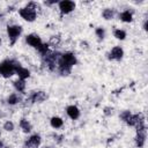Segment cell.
<instances>
[{
	"label": "cell",
	"instance_id": "cell-16",
	"mask_svg": "<svg viewBox=\"0 0 148 148\" xmlns=\"http://www.w3.org/2000/svg\"><path fill=\"white\" fill-rule=\"evenodd\" d=\"M18 125H20V128H21L24 133H30V132H31V130H32L31 124H30V123H29V120H28V119H25V118H22V119L20 120Z\"/></svg>",
	"mask_w": 148,
	"mask_h": 148
},
{
	"label": "cell",
	"instance_id": "cell-27",
	"mask_svg": "<svg viewBox=\"0 0 148 148\" xmlns=\"http://www.w3.org/2000/svg\"><path fill=\"white\" fill-rule=\"evenodd\" d=\"M44 3H45V5H47V6H51V5L57 3V0H53V1H44Z\"/></svg>",
	"mask_w": 148,
	"mask_h": 148
},
{
	"label": "cell",
	"instance_id": "cell-4",
	"mask_svg": "<svg viewBox=\"0 0 148 148\" xmlns=\"http://www.w3.org/2000/svg\"><path fill=\"white\" fill-rule=\"evenodd\" d=\"M18 14L27 22H34L37 18V12H36V9H34L30 6H25L23 8H20L18 9Z\"/></svg>",
	"mask_w": 148,
	"mask_h": 148
},
{
	"label": "cell",
	"instance_id": "cell-20",
	"mask_svg": "<svg viewBox=\"0 0 148 148\" xmlns=\"http://www.w3.org/2000/svg\"><path fill=\"white\" fill-rule=\"evenodd\" d=\"M113 36H114L117 39H119V40H124V39L126 38V31L123 30V29H114Z\"/></svg>",
	"mask_w": 148,
	"mask_h": 148
},
{
	"label": "cell",
	"instance_id": "cell-14",
	"mask_svg": "<svg viewBox=\"0 0 148 148\" xmlns=\"http://www.w3.org/2000/svg\"><path fill=\"white\" fill-rule=\"evenodd\" d=\"M6 101H7V103H8L9 105H16V104H18V103L22 102V96L18 95L17 92H13V94H10V95L7 97Z\"/></svg>",
	"mask_w": 148,
	"mask_h": 148
},
{
	"label": "cell",
	"instance_id": "cell-33",
	"mask_svg": "<svg viewBox=\"0 0 148 148\" xmlns=\"http://www.w3.org/2000/svg\"><path fill=\"white\" fill-rule=\"evenodd\" d=\"M44 148H49V147H44Z\"/></svg>",
	"mask_w": 148,
	"mask_h": 148
},
{
	"label": "cell",
	"instance_id": "cell-13",
	"mask_svg": "<svg viewBox=\"0 0 148 148\" xmlns=\"http://www.w3.org/2000/svg\"><path fill=\"white\" fill-rule=\"evenodd\" d=\"M15 74H17L18 79H21V80H25V79L30 77V71L25 67H22L21 65L15 69Z\"/></svg>",
	"mask_w": 148,
	"mask_h": 148
},
{
	"label": "cell",
	"instance_id": "cell-28",
	"mask_svg": "<svg viewBox=\"0 0 148 148\" xmlns=\"http://www.w3.org/2000/svg\"><path fill=\"white\" fill-rule=\"evenodd\" d=\"M6 117V113L5 112H2L1 110H0V118H5Z\"/></svg>",
	"mask_w": 148,
	"mask_h": 148
},
{
	"label": "cell",
	"instance_id": "cell-29",
	"mask_svg": "<svg viewBox=\"0 0 148 148\" xmlns=\"http://www.w3.org/2000/svg\"><path fill=\"white\" fill-rule=\"evenodd\" d=\"M143 30H147V20H145L143 22Z\"/></svg>",
	"mask_w": 148,
	"mask_h": 148
},
{
	"label": "cell",
	"instance_id": "cell-18",
	"mask_svg": "<svg viewBox=\"0 0 148 148\" xmlns=\"http://www.w3.org/2000/svg\"><path fill=\"white\" fill-rule=\"evenodd\" d=\"M50 125L53 127V128H60L62 127L64 125V120L60 118V117H52L50 119Z\"/></svg>",
	"mask_w": 148,
	"mask_h": 148
},
{
	"label": "cell",
	"instance_id": "cell-10",
	"mask_svg": "<svg viewBox=\"0 0 148 148\" xmlns=\"http://www.w3.org/2000/svg\"><path fill=\"white\" fill-rule=\"evenodd\" d=\"M42 142V138L39 134H32L31 136H29L25 142H24V146L27 148H37Z\"/></svg>",
	"mask_w": 148,
	"mask_h": 148
},
{
	"label": "cell",
	"instance_id": "cell-21",
	"mask_svg": "<svg viewBox=\"0 0 148 148\" xmlns=\"http://www.w3.org/2000/svg\"><path fill=\"white\" fill-rule=\"evenodd\" d=\"M95 34H96V36L98 37L99 40H103L104 37H105V29L102 28V27H98V28L95 29Z\"/></svg>",
	"mask_w": 148,
	"mask_h": 148
},
{
	"label": "cell",
	"instance_id": "cell-5",
	"mask_svg": "<svg viewBox=\"0 0 148 148\" xmlns=\"http://www.w3.org/2000/svg\"><path fill=\"white\" fill-rule=\"evenodd\" d=\"M22 34V27L18 24H13V25H8L7 27V36L9 38L10 44H15V42L18 39V37Z\"/></svg>",
	"mask_w": 148,
	"mask_h": 148
},
{
	"label": "cell",
	"instance_id": "cell-8",
	"mask_svg": "<svg viewBox=\"0 0 148 148\" xmlns=\"http://www.w3.org/2000/svg\"><path fill=\"white\" fill-rule=\"evenodd\" d=\"M47 98V95L45 91L43 90H38V91H32L29 96V98L27 99V102L29 101L30 103H42Z\"/></svg>",
	"mask_w": 148,
	"mask_h": 148
},
{
	"label": "cell",
	"instance_id": "cell-12",
	"mask_svg": "<svg viewBox=\"0 0 148 148\" xmlns=\"http://www.w3.org/2000/svg\"><path fill=\"white\" fill-rule=\"evenodd\" d=\"M66 113H67V116H68L71 119H73V120H76V119L80 117V114H81L80 109H79L76 105H68V106L66 108Z\"/></svg>",
	"mask_w": 148,
	"mask_h": 148
},
{
	"label": "cell",
	"instance_id": "cell-19",
	"mask_svg": "<svg viewBox=\"0 0 148 148\" xmlns=\"http://www.w3.org/2000/svg\"><path fill=\"white\" fill-rule=\"evenodd\" d=\"M114 14H116V12H114V9H112V8H105V9L102 12V16H103L105 20H108V21L112 20V18L114 17Z\"/></svg>",
	"mask_w": 148,
	"mask_h": 148
},
{
	"label": "cell",
	"instance_id": "cell-25",
	"mask_svg": "<svg viewBox=\"0 0 148 148\" xmlns=\"http://www.w3.org/2000/svg\"><path fill=\"white\" fill-rule=\"evenodd\" d=\"M131 114H132V113H131L128 110H125V111H123V112L120 113V116H119V117H120V119H121L123 121H126Z\"/></svg>",
	"mask_w": 148,
	"mask_h": 148
},
{
	"label": "cell",
	"instance_id": "cell-32",
	"mask_svg": "<svg viewBox=\"0 0 148 148\" xmlns=\"http://www.w3.org/2000/svg\"><path fill=\"white\" fill-rule=\"evenodd\" d=\"M0 44H1V39H0Z\"/></svg>",
	"mask_w": 148,
	"mask_h": 148
},
{
	"label": "cell",
	"instance_id": "cell-23",
	"mask_svg": "<svg viewBox=\"0 0 148 148\" xmlns=\"http://www.w3.org/2000/svg\"><path fill=\"white\" fill-rule=\"evenodd\" d=\"M59 44H60V37H59V36H51L50 42H49V45L58 46Z\"/></svg>",
	"mask_w": 148,
	"mask_h": 148
},
{
	"label": "cell",
	"instance_id": "cell-1",
	"mask_svg": "<svg viewBox=\"0 0 148 148\" xmlns=\"http://www.w3.org/2000/svg\"><path fill=\"white\" fill-rule=\"evenodd\" d=\"M77 64V59L73 52H65L60 56L57 68L59 71V74L62 76H67L71 74V71L73 66Z\"/></svg>",
	"mask_w": 148,
	"mask_h": 148
},
{
	"label": "cell",
	"instance_id": "cell-2",
	"mask_svg": "<svg viewBox=\"0 0 148 148\" xmlns=\"http://www.w3.org/2000/svg\"><path fill=\"white\" fill-rule=\"evenodd\" d=\"M21 64L14 59H5L0 62V75L2 77H10L15 74V69L20 66Z\"/></svg>",
	"mask_w": 148,
	"mask_h": 148
},
{
	"label": "cell",
	"instance_id": "cell-22",
	"mask_svg": "<svg viewBox=\"0 0 148 148\" xmlns=\"http://www.w3.org/2000/svg\"><path fill=\"white\" fill-rule=\"evenodd\" d=\"M2 127H3L5 131H7V132H12V131H14L15 125H14V123H13L12 120H7V121H5V124H3Z\"/></svg>",
	"mask_w": 148,
	"mask_h": 148
},
{
	"label": "cell",
	"instance_id": "cell-3",
	"mask_svg": "<svg viewBox=\"0 0 148 148\" xmlns=\"http://www.w3.org/2000/svg\"><path fill=\"white\" fill-rule=\"evenodd\" d=\"M60 53L59 52H54V51H47L45 54L42 56L43 58V62L45 64V66L50 69V71H54L57 68L59 58H60Z\"/></svg>",
	"mask_w": 148,
	"mask_h": 148
},
{
	"label": "cell",
	"instance_id": "cell-11",
	"mask_svg": "<svg viewBox=\"0 0 148 148\" xmlns=\"http://www.w3.org/2000/svg\"><path fill=\"white\" fill-rule=\"evenodd\" d=\"M25 42H27L30 46H32V47H35V49H38V47L43 44L40 37H39L38 35H36V34L27 35V37H25Z\"/></svg>",
	"mask_w": 148,
	"mask_h": 148
},
{
	"label": "cell",
	"instance_id": "cell-31",
	"mask_svg": "<svg viewBox=\"0 0 148 148\" xmlns=\"http://www.w3.org/2000/svg\"><path fill=\"white\" fill-rule=\"evenodd\" d=\"M0 135H1V131H0Z\"/></svg>",
	"mask_w": 148,
	"mask_h": 148
},
{
	"label": "cell",
	"instance_id": "cell-15",
	"mask_svg": "<svg viewBox=\"0 0 148 148\" xmlns=\"http://www.w3.org/2000/svg\"><path fill=\"white\" fill-rule=\"evenodd\" d=\"M119 18L125 23H130V22L133 21V13L130 12L128 9H126V10H124L119 14Z\"/></svg>",
	"mask_w": 148,
	"mask_h": 148
},
{
	"label": "cell",
	"instance_id": "cell-26",
	"mask_svg": "<svg viewBox=\"0 0 148 148\" xmlns=\"http://www.w3.org/2000/svg\"><path fill=\"white\" fill-rule=\"evenodd\" d=\"M103 113L105 114V116H111L112 113H113V108H111V106H105L104 108V111H103Z\"/></svg>",
	"mask_w": 148,
	"mask_h": 148
},
{
	"label": "cell",
	"instance_id": "cell-6",
	"mask_svg": "<svg viewBox=\"0 0 148 148\" xmlns=\"http://www.w3.org/2000/svg\"><path fill=\"white\" fill-rule=\"evenodd\" d=\"M146 138H147V128L146 125L136 127V136H135V145L138 148H142L146 143Z\"/></svg>",
	"mask_w": 148,
	"mask_h": 148
},
{
	"label": "cell",
	"instance_id": "cell-9",
	"mask_svg": "<svg viewBox=\"0 0 148 148\" xmlns=\"http://www.w3.org/2000/svg\"><path fill=\"white\" fill-rule=\"evenodd\" d=\"M124 57V50L121 46H114L108 53V59L110 60H121Z\"/></svg>",
	"mask_w": 148,
	"mask_h": 148
},
{
	"label": "cell",
	"instance_id": "cell-30",
	"mask_svg": "<svg viewBox=\"0 0 148 148\" xmlns=\"http://www.w3.org/2000/svg\"><path fill=\"white\" fill-rule=\"evenodd\" d=\"M0 148H5V146H3V142H2V141H0Z\"/></svg>",
	"mask_w": 148,
	"mask_h": 148
},
{
	"label": "cell",
	"instance_id": "cell-24",
	"mask_svg": "<svg viewBox=\"0 0 148 148\" xmlns=\"http://www.w3.org/2000/svg\"><path fill=\"white\" fill-rule=\"evenodd\" d=\"M37 50H38V52L43 56V54H45V53L49 51V44H47V43H43V44H42Z\"/></svg>",
	"mask_w": 148,
	"mask_h": 148
},
{
	"label": "cell",
	"instance_id": "cell-17",
	"mask_svg": "<svg viewBox=\"0 0 148 148\" xmlns=\"http://www.w3.org/2000/svg\"><path fill=\"white\" fill-rule=\"evenodd\" d=\"M13 86H14V88L16 89V91H18V92H23V91L25 90V80L17 79L16 81L13 82Z\"/></svg>",
	"mask_w": 148,
	"mask_h": 148
},
{
	"label": "cell",
	"instance_id": "cell-7",
	"mask_svg": "<svg viewBox=\"0 0 148 148\" xmlns=\"http://www.w3.org/2000/svg\"><path fill=\"white\" fill-rule=\"evenodd\" d=\"M58 6H59V9L61 12V14H69L72 13L74 9H75V2L74 1H71V0H61L58 2Z\"/></svg>",
	"mask_w": 148,
	"mask_h": 148
}]
</instances>
